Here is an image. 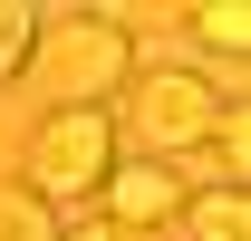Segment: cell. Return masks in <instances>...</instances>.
I'll list each match as a JSON object with an SVG mask.
<instances>
[{"mask_svg":"<svg viewBox=\"0 0 251 241\" xmlns=\"http://www.w3.org/2000/svg\"><path fill=\"white\" fill-rule=\"evenodd\" d=\"M58 241H135V232H116V222H106V212H97V222H68Z\"/></svg>","mask_w":251,"mask_h":241,"instance_id":"10","label":"cell"},{"mask_svg":"<svg viewBox=\"0 0 251 241\" xmlns=\"http://www.w3.org/2000/svg\"><path fill=\"white\" fill-rule=\"evenodd\" d=\"M106 174H116V116H106V106H49L39 135H29L20 183H29L49 212H68V203H97Z\"/></svg>","mask_w":251,"mask_h":241,"instance_id":"2","label":"cell"},{"mask_svg":"<svg viewBox=\"0 0 251 241\" xmlns=\"http://www.w3.org/2000/svg\"><path fill=\"white\" fill-rule=\"evenodd\" d=\"M58 232H68V222L39 203L29 183H0V241H58Z\"/></svg>","mask_w":251,"mask_h":241,"instance_id":"7","label":"cell"},{"mask_svg":"<svg viewBox=\"0 0 251 241\" xmlns=\"http://www.w3.org/2000/svg\"><path fill=\"white\" fill-rule=\"evenodd\" d=\"M184 29L203 39L213 58H232V68H242V48H251V10H242V0H193V10H184Z\"/></svg>","mask_w":251,"mask_h":241,"instance_id":"6","label":"cell"},{"mask_svg":"<svg viewBox=\"0 0 251 241\" xmlns=\"http://www.w3.org/2000/svg\"><path fill=\"white\" fill-rule=\"evenodd\" d=\"M193 241H251V193H232V183H203V193H184V212H174Z\"/></svg>","mask_w":251,"mask_h":241,"instance_id":"5","label":"cell"},{"mask_svg":"<svg viewBox=\"0 0 251 241\" xmlns=\"http://www.w3.org/2000/svg\"><path fill=\"white\" fill-rule=\"evenodd\" d=\"M29 77H39L49 106H106L135 77V39H126L116 10H58V20H39Z\"/></svg>","mask_w":251,"mask_h":241,"instance_id":"1","label":"cell"},{"mask_svg":"<svg viewBox=\"0 0 251 241\" xmlns=\"http://www.w3.org/2000/svg\"><path fill=\"white\" fill-rule=\"evenodd\" d=\"M213 116H222V96H213V77H193V68H135V77H126V125L145 135L155 164L184 154V145H203Z\"/></svg>","mask_w":251,"mask_h":241,"instance_id":"3","label":"cell"},{"mask_svg":"<svg viewBox=\"0 0 251 241\" xmlns=\"http://www.w3.org/2000/svg\"><path fill=\"white\" fill-rule=\"evenodd\" d=\"M39 20H49V10H29V0H0V87H10V77H29Z\"/></svg>","mask_w":251,"mask_h":241,"instance_id":"8","label":"cell"},{"mask_svg":"<svg viewBox=\"0 0 251 241\" xmlns=\"http://www.w3.org/2000/svg\"><path fill=\"white\" fill-rule=\"evenodd\" d=\"M97 212H106V222H116V232H155V222H174V212H184V183L164 174L155 154H116V174H106V193H97Z\"/></svg>","mask_w":251,"mask_h":241,"instance_id":"4","label":"cell"},{"mask_svg":"<svg viewBox=\"0 0 251 241\" xmlns=\"http://www.w3.org/2000/svg\"><path fill=\"white\" fill-rule=\"evenodd\" d=\"M203 145H222V183H232V193H251V106H222Z\"/></svg>","mask_w":251,"mask_h":241,"instance_id":"9","label":"cell"}]
</instances>
